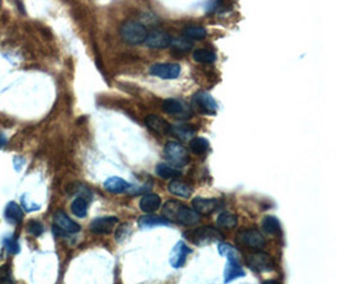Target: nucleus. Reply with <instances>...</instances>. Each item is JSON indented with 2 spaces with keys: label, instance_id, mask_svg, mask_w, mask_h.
<instances>
[{
  "label": "nucleus",
  "instance_id": "1",
  "mask_svg": "<svg viewBox=\"0 0 337 284\" xmlns=\"http://www.w3.org/2000/svg\"><path fill=\"white\" fill-rule=\"evenodd\" d=\"M163 217H165L170 222L176 221L181 225H186V226L196 225L201 221L200 214L176 199H170L165 202L163 206Z\"/></svg>",
  "mask_w": 337,
  "mask_h": 284
},
{
  "label": "nucleus",
  "instance_id": "2",
  "mask_svg": "<svg viewBox=\"0 0 337 284\" xmlns=\"http://www.w3.org/2000/svg\"><path fill=\"white\" fill-rule=\"evenodd\" d=\"M148 29L145 25L135 20H127L120 27V35L127 43L133 46H138L144 43L148 37Z\"/></svg>",
  "mask_w": 337,
  "mask_h": 284
},
{
  "label": "nucleus",
  "instance_id": "3",
  "mask_svg": "<svg viewBox=\"0 0 337 284\" xmlns=\"http://www.w3.org/2000/svg\"><path fill=\"white\" fill-rule=\"evenodd\" d=\"M164 157L175 167H183L190 162L187 149L181 143L170 142L164 147Z\"/></svg>",
  "mask_w": 337,
  "mask_h": 284
},
{
  "label": "nucleus",
  "instance_id": "4",
  "mask_svg": "<svg viewBox=\"0 0 337 284\" xmlns=\"http://www.w3.org/2000/svg\"><path fill=\"white\" fill-rule=\"evenodd\" d=\"M245 263H246L247 268L257 273L270 272L275 268L274 259L269 254L263 252H255L249 254L245 258Z\"/></svg>",
  "mask_w": 337,
  "mask_h": 284
},
{
  "label": "nucleus",
  "instance_id": "5",
  "mask_svg": "<svg viewBox=\"0 0 337 284\" xmlns=\"http://www.w3.org/2000/svg\"><path fill=\"white\" fill-rule=\"evenodd\" d=\"M192 105L200 114H218L219 105L216 100L206 91H198L192 96Z\"/></svg>",
  "mask_w": 337,
  "mask_h": 284
},
{
  "label": "nucleus",
  "instance_id": "6",
  "mask_svg": "<svg viewBox=\"0 0 337 284\" xmlns=\"http://www.w3.org/2000/svg\"><path fill=\"white\" fill-rule=\"evenodd\" d=\"M236 242L254 250H262L265 247V239L258 230H241L236 235Z\"/></svg>",
  "mask_w": 337,
  "mask_h": 284
},
{
  "label": "nucleus",
  "instance_id": "7",
  "mask_svg": "<svg viewBox=\"0 0 337 284\" xmlns=\"http://www.w3.org/2000/svg\"><path fill=\"white\" fill-rule=\"evenodd\" d=\"M191 240L198 245L211 244V242H218L223 240V234L218 229L211 226H202L196 229L195 231L191 232Z\"/></svg>",
  "mask_w": 337,
  "mask_h": 284
},
{
  "label": "nucleus",
  "instance_id": "8",
  "mask_svg": "<svg viewBox=\"0 0 337 284\" xmlns=\"http://www.w3.org/2000/svg\"><path fill=\"white\" fill-rule=\"evenodd\" d=\"M53 222H55L53 231L57 232V234L65 235V232H67V234H76V232L81 230L80 225L73 221L72 219H70L62 211L56 212L55 216H53Z\"/></svg>",
  "mask_w": 337,
  "mask_h": 284
},
{
  "label": "nucleus",
  "instance_id": "9",
  "mask_svg": "<svg viewBox=\"0 0 337 284\" xmlns=\"http://www.w3.org/2000/svg\"><path fill=\"white\" fill-rule=\"evenodd\" d=\"M149 73L163 80H175L181 75V66L178 63H154L150 66Z\"/></svg>",
  "mask_w": 337,
  "mask_h": 284
},
{
  "label": "nucleus",
  "instance_id": "10",
  "mask_svg": "<svg viewBox=\"0 0 337 284\" xmlns=\"http://www.w3.org/2000/svg\"><path fill=\"white\" fill-rule=\"evenodd\" d=\"M163 111L178 119H188L191 116V109L177 99H167L162 104Z\"/></svg>",
  "mask_w": 337,
  "mask_h": 284
},
{
  "label": "nucleus",
  "instance_id": "11",
  "mask_svg": "<svg viewBox=\"0 0 337 284\" xmlns=\"http://www.w3.org/2000/svg\"><path fill=\"white\" fill-rule=\"evenodd\" d=\"M172 37L168 33L163 32V30L154 29L150 33H148V37L145 39V45L150 48H157V50H163V48H168L172 45Z\"/></svg>",
  "mask_w": 337,
  "mask_h": 284
},
{
  "label": "nucleus",
  "instance_id": "12",
  "mask_svg": "<svg viewBox=\"0 0 337 284\" xmlns=\"http://www.w3.org/2000/svg\"><path fill=\"white\" fill-rule=\"evenodd\" d=\"M192 253V250L187 247V244L183 241H178L177 244L173 247L172 252H171L170 257V263L173 268L176 269H180L183 265L186 264V260H187L188 255Z\"/></svg>",
  "mask_w": 337,
  "mask_h": 284
},
{
  "label": "nucleus",
  "instance_id": "13",
  "mask_svg": "<svg viewBox=\"0 0 337 284\" xmlns=\"http://www.w3.org/2000/svg\"><path fill=\"white\" fill-rule=\"evenodd\" d=\"M117 222L119 220L115 216L98 217L90 224V230L95 234H110Z\"/></svg>",
  "mask_w": 337,
  "mask_h": 284
},
{
  "label": "nucleus",
  "instance_id": "14",
  "mask_svg": "<svg viewBox=\"0 0 337 284\" xmlns=\"http://www.w3.org/2000/svg\"><path fill=\"white\" fill-rule=\"evenodd\" d=\"M219 199L216 198H205V197H196L192 199V207L197 214L210 215L211 212L219 209Z\"/></svg>",
  "mask_w": 337,
  "mask_h": 284
},
{
  "label": "nucleus",
  "instance_id": "15",
  "mask_svg": "<svg viewBox=\"0 0 337 284\" xmlns=\"http://www.w3.org/2000/svg\"><path fill=\"white\" fill-rule=\"evenodd\" d=\"M162 206V198L155 193H148L140 198L139 207L144 214H152Z\"/></svg>",
  "mask_w": 337,
  "mask_h": 284
},
{
  "label": "nucleus",
  "instance_id": "16",
  "mask_svg": "<svg viewBox=\"0 0 337 284\" xmlns=\"http://www.w3.org/2000/svg\"><path fill=\"white\" fill-rule=\"evenodd\" d=\"M145 125L155 133H159V134H170L171 124L168 121H165L163 117L158 116V115H148L147 119H145Z\"/></svg>",
  "mask_w": 337,
  "mask_h": 284
},
{
  "label": "nucleus",
  "instance_id": "17",
  "mask_svg": "<svg viewBox=\"0 0 337 284\" xmlns=\"http://www.w3.org/2000/svg\"><path fill=\"white\" fill-rule=\"evenodd\" d=\"M138 225L140 229H153L159 226H170L171 222L163 216H155V215H144L139 217Z\"/></svg>",
  "mask_w": 337,
  "mask_h": 284
},
{
  "label": "nucleus",
  "instance_id": "18",
  "mask_svg": "<svg viewBox=\"0 0 337 284\" xmlns=\"http://www.w3.org/2000/svg\"><path fill=\"white\" fill-rule=\"evenodd\" d=\"M104 187H105L106 191L111 192V193L119 194L129 191L132 185H130L129 182H127L125 180H122V178L114 176V177H109L108 180L104 182Z\"/></svg>",
  "mask_w": 337,
  "mask_h": 284
},
{
  "label": "nucleus",
  "instance_id": "19",
  "mask_svg": "<svg viewBox=\"0 0 337 284\" xmlns=\"http://www.w3.org/2000/svg\"><path fill=\"white\" fill-rule=\"evenodd\" d=\"M195 133H196V128L188 124L171 125L170 129V134L175 135L176 138H178L180 140H183V142L192 139Z\"/></svg>",
  "mask_w": 337,
  "mask_h": 284
},
{
  "label": "nucleus",
  "instance_id": "20",
  "mask_svg": "<svg viewBox=\"0 0 337 284\" xmlns=\"http://www.w3.org/2000/svg\"><path fill=\"white\" fill-rule=\"evenodd\" d=\"M241 277H245V272L244 269L240 267L239 263L227 262L224 270V283L229 284L230 282H232V280Z\"/></svg>",
  "mask_w": 337,
  "mask_h": 284
},
{
  "label": "nucleus",
  "instance_id": "21",
  "mask_svg": "<svg viewBox=\"0 0 337 284\" xmlns=\"http://www.w3.org/2000/svg\"><path fill=\"white\" fill-rule=\"evenodd\" d=\"M4 216L5 220H7L9 224L17 225L23 220V211L17 202L12 201L7 205V207H5Z\"/></svg>",
  "mask_w": 337,
  "mask_h": 284
},
{
  "label": "nucleus",
  "instance_id": "22",
  "mask_svg": "<svg viewBox=\"0 0 337 284\" xmlns=\"http://www.w3.org/2000/svg\"><path fill=\"white\" fill-rule=\"evenodd\" d=\"M168 189H170L171 193L176 194V196L178 197H182V198H188L193 192V189L190 185L178 180H173L172 182L168 185Z\"/></svg>",
  "mask_w": 337,
  "mask_h": 284
},
{
  "label": "nucleus",
  "instance_id": "23",
  "mask_svg": "<svg viewBox=\"0 0 337 284\" xmlns=\"http://www.w3.org/2000/svg\"><path fill=\"white\" fill-rule=\"evenodd\" d=\"M218 249L221 257L226 258L227 262H235V263L240 262V258H241L240 252L236 249V248L232 247L231 244H229V242L221 241L220 244L218 245Z\"/></svg>",
  "mask_w": 337,
  "mask_h": 284
},
{
  "label": "nucleus",
  "instance_id": "24",
  "mask_svg": "<svg viewBox=\"0 0 337 284\" xmlns=\"http://www.w3.org/2000/svg\"><path fill=\"white\" fill-rule=\"evenodd\" d=\"M262 229L265 234L277 235L282 231V225H280L279 219H277L275 216H272V215H268V216H265L264 219H263Z\"/></svg>",
  "mask_w": 337,
  "mask_h": 284
},
{
  "label": "nucleus",
  "instance_id": "25",
  "mask_svg": "<svg viewBox=\"0 0 337 284\" xmlns=\"http://www.w3.org/2000/svg\"><path fill=\"white\" fill-rule=\"evenodd\" d=\"M192 57L196 62L208 65V63H214L216 61V53L210 50H206V48H200V50L193 51Z\"/></svg>",
  "mask_w": 337,
  "mask_h": 284
},
{
  "label": "nucleus",
  "instance_id": "26",
  "mask_svg": "<svg viewBox=\"0 0 337 284\" xmlns=\"http://www.w3.org/2000/svg\"><path fill=\"white\" fill-rule=\"evenodd\" d=\"M216 224H218V226L221 227V229H234L237 225V216L231 214V212H221V214L219 215L218 220H216Z\"/></svg>",
  "mask_w": 337,
  "mask_h": 284
},
{
  "label": "nucleus",
  "instance_id": "27",
  "mask_svg": "<svg viewBox=\"0 0 337 284\" xmlns=\"http://www.w3.org/2000/svg\"><path fill=\"white\" fill-rule=\"evenodd\" d=\"M210 148V143L206 138L202 137H197V138H192L190 140V149L191 152L195 153V154H203L206 153Z\"/></svg>",
  "mask_w": 337,
  "mask_h": 284
},
{
  "label": "nucleus",
  "instance_id": "28",
  "mask_svg": "<svg viewBox=\"0 0 337 284\" xmlns=\"http://www.w3.org/2000/svg\"><path fill=\"white\" fill-rule=\"evenodd\" d=\"M155 173L157 176H159L160 178H164V180H168V178H175V177H180L181 172L176 168L171 167L170 165L167 163H159V165L155 167Z\"/></svg>",
  "mask_w": 337,
  "mask_h": 284
},
{
  "label": "nucleus",
  "instance_id": "29",
  "mask_svg": "<svg viewBox=\"0 0 337 284\" xmlns=\"http://www.w3.org/2000/svg\"><path fill=\"white\" fill-rule=\"evenodd\" d=\"M88 207L89 204L86 201V198L83 197H77V198L73 199L72 205H71V210H72V214L75 216L80 217V219H83V217L88 215Z\"/></svg>",
  "mask_w": 337,
  "mask_h": 284
},
{
  "label": "nucleus",
  "instance_id": "30",
  "mask_svg": "<svg viewBox=\"0 0 337 284\" xmlns=\"http://www.w3.org/2000/svg\"><path fill=\"white\" fill-rule=\"evenodd\" d=\"M183 34L187 39H203L207 35V30L198 25H190L183 29Z\"/></svg>",
  "mask_w": 337,
  "mask_h": 284
},
{
  "label": "nucleus",
  "instance_id": "31",
  "mask_svg": "<svg viewBox=\"0 0 337 284\" xmlns=\"http://www.w3.org/2000/svg\"><path fill=\"white\" fill-rule=\"evenodd\" d=\"M171 46H173L175 51H178V52H182V53H187L188 51L192 50L193 43L191 42L190 39H187V38L181 37V38H177V39L172 40V45Z\"/></svg>",
  "mask_w": 337,
  "mask_h": 284
},
{
  "label": "nucleus",
  "instance_id": "32",
  "mask_svg": "<svg viewBox=\"0 0 337 284\" xmlns=\"http://www.w3.org/2000/svg\"><path fill=\"white\" fill-rule=\"evenodd\" d=\"M0 284H15L12 275V268L9 264L0 267Z\"/></svg>",
  "mask_w": 337,
  "mask_h": 284
},
{
  "label": "nucleus",
  "instance_id": "33",
  "mask_svg": "<svg viewBox=\"0 0 337 284\" xmlns=\"http://www.w3.org/2000/svg\"><path fill=\"white\" fill-rule=\"evenodd\" d=\"M3 244H4L5 249H7L8 253H10V254H18V253L20 252V247H19V244H18L17 237H13V236L5 237L4 241H3Z\"/></svg>",
  "mask_w": 337,
  "mask_h": 284
},
{
  "label": "nucleus",
  "instance_id": "34",
  "mask_svg": "<svg viewBox=\"0 0 337 284\" xmlns=\"http://www.w3.org/2000/svg\"><path fill=\"white\" fill-rule=\"evenodd\" d=\"M28 231L32 235H34V236H39V235H42L43 231H45V227H43V225L40 224V222L32 220V221H29V225H28Z\"/></svg>",
  "mask_w": 337,
  "mask_h": 284
},
{
  "label": "nucleus",
  "instance_id": "35",
  "mask_svg": "<svg viewBox=\"0 0 337 284\" xmlns=\"http://www.w3.org/2000/svg\"><path fill=\"white\" fill-rule=\"evenodd\" d=\"M22 206L24 207L27 211H35V210H39V205H34L33 202H28L25 194L22 197Z\"/></svg>",
  "mask_w": 337,
  "mask_h": 284
},
{
  "label": "nucleus",
  "instance_id": "36",
  "mask_svg": "<svg viewBox=\"0 0 337 284\" xmlns=\"http://www.w3.org/2000/svg\"><path fill=\"white\" fill-rule=\"evenodd\" d=\"M5 144H7V138H5L4 135H3L2 133H0V148L4 147Z\"/></svg>",
  "mask_w": 337,
  "mask_h": 284
},
{
  "label": "nucleus",
  "instance_id": "37",
  "mask_svg": "<svg viewBox=\"0 0 337 284\" xmlns=\"http://www.w3.org/2000/svg\"><path fill=\"white\" fill-rule=\"evenodd\" d=\"M262 284H280V283H279V282H277V280L269 279V280H265V282H263Z\"/></svg>",
  "mask_w": 337,
  "mask_h": 284
}]
</instances>
